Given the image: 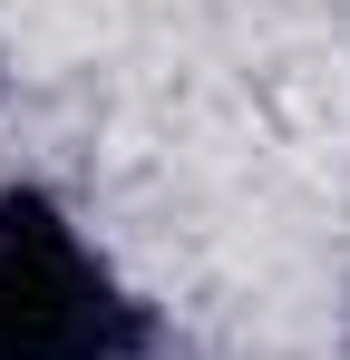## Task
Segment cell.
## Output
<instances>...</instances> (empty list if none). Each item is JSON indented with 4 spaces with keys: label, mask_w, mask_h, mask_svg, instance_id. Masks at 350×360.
Wrapping results in <instances>:
<instances>
[{
    "label": "cell",
    "mask_w": 350,
    "mask_h": 360,
    "mask_svg": "<svg viewBox=\"0 0 350 360\" xmlns=\"http://www.w3.org/2000/svg\"><path fill=\"white\" fill-rule=\"evenodd\" d=\"M146 341V311L117 292V273L78 243L58 195H0V360H127Z\"/></svg>",
    "instance_id": "1"
}]
</instances>
